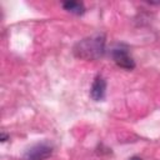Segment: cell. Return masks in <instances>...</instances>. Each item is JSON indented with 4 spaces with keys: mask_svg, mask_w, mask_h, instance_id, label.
<instances>
[{
    "mask_svg": "<svg viewBox=\"0 0 160 160\" xmlns=\"http://www.w3.org/2000/svg\"><path fill=\"white\" fill-rule=\"evenodd\" d=\"M105 52V36L102 34H95L92 36L80 40L74 46L75 56L84 60H98Z\"/></svg>",
    "mask_w": 160,
    "mask_h": 160,
    "instance_id": "1",
    "label": "cell"
},
{
    "mask_svg": "<svg viewBox=\"0 0 160 160\" xmlns=\"http://www.w3.org/2000/svg\"><path fill=\"white\" fill-rule=\"evenodd\" d=\"M52 154V148L45 142L29 148L22 155V160H46Z\"/></svg>",
    "mask_w": 160,
    "mask_h": 160,
    "instance_id": "2",
    "label": "cell"
},
{
    "mask_svg": "<svg viewBox=\"0 0 160 160\" xmlns=\"http://www.w3.org/2000/svg\"><path fill=\"white\" fill-rule=\"evenodd\" d=\"M111 56H112V60L115 61V64L122 69L132 70L135 68V61L130 56L129 51L126 49H124L122 46H115L111 50Z\"/></svg>",
    "mask_w": 160,
    "mask_h": 160,
    "instance_id": "3",
    "label": "cell"
},
{
    "mask_svg": "<svg viewBox=\"0 0 160 160\" xmlns=\"http://www.w3.org/2000/svg\"><path fill=\"white\" fill-rule=\"evenodd\" d=\"M105 94H106V81H105V79L102 76L98 75L94 79L92 84H91L90 96L95 101H101V100H104Z\"/></svg>",
    "mask_w": 160,
    "mask_h": 160,
    "instance_id": "4",
    "label": "cell"
},
{
    "mask_svg": "<svg viewBox=\"0 0 160 160\" xmlns=\"http://www.w3.org/2000/svg\"><path fill=\"white\" fill-rule=\"evenodd\" d=\"M62 8L75 15H81L85 11V6L80 1H65V2H62Z\"/></svg>",
    "mask_w": 160,
    "mask_h": 160,
    "instance_id": "5",
    "label": "cell"
},
{
    "mask_svg": "<svg viewBox=\"0 0 160 160\" xmlns=\"http://www.w3.org/2000/svg\"><path fill=\"white\" fill-rule=\"evenodd\" d=\"M6 140H8V135L2 132V134H1V141H6Z\"/></svg>",
    "mask_w": 160,
    "mask_h": 160,
    "instance_id": "6",
    "label": "cell"
},
{
    "mask_svg": "<svg viewBox=\"0 0 160 160\" xmlns=\"http://www.w3.org/2000/svg\"><path fill=\"white\" fill-rule=\"evenodd\" d=\"M129 160H141V159H140L139 156H132V158H130Z\"/></svg>",
    "mask_w": 160,
    "mask_h": 160,
    "instance_id": "7",
    "label": "cell"
}]
</instances>
